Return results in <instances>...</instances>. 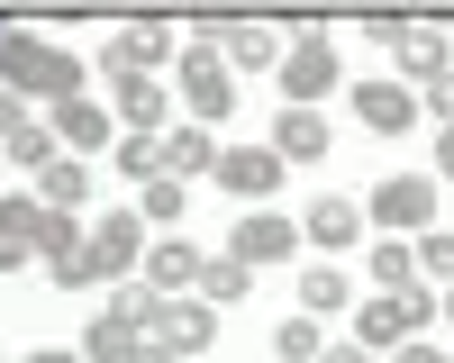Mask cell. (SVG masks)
I'll return each instance as SVG.
<instances>
[{"instance_id": "obj_1", "label": "cell", "mask_w": 454, "mask_h": 363, "mask_svg": "<svg viewBox=\"0 0 454 363\" xmlns=\"http://www.w3.org/2000/svg\"><path fill=\"white\" fill-rule=\"evenodd\" d=\"M0 91H19V100H46V109H64V100H82V55H64L55 36H0Z\"/></svg>"}, {"instance_id": "obj_2", "label": "cell", "mask_w": 454, "mask_h": 363, "mask_svg": "<svg viewBox=\"0 0 454 363\" xmlns=\"http://www.w3.org/2000/svg\"><path fill=\"white\" fill-rule=\"evenodd\" d=\"M182 109H192L200 127H218L227 109H237V73H227V55L209 46V36H192V46H182Z\"/></svg>"}, {"instance_id": "obj_3", "label": "cell", "mask_w": 454, "mask_h": 363, "mask_svg": "<svg viewBox=\"0 0 454 363\" xmlns=\"http://www.w3.org/2000/svg\"><path fill=\"white\" fill-rule=\"evenodd\" d=\"M336 91V46L318 27H300L291 36V55H282V109H309V100H327Z\"/></svg>"}, {"instance_id": "obj_4", "label": "cell", "mask_w": 454, "mask_h": 363, "mask_svg": "<svg viewBox=\"0 0 454 363\" xmlns=\"http://www.w3.org/2000/svg\"><path fill=\"white\" fill-rule=\"evenodd\" d=\"M372 228H436V182L427 173H391V182H372Z\"/></svg>"}, {"instance_id": "obj_5", "label": "cell", "mask_w": 454, "mask_h": 363, "mask_svg": "<svg viewBox=\"0 0 454 363\" xmlns=\"http://www.w3.org/2000/svg\"><path fill=\"white\" fill-rule=\"evenodd\" d=\"M282 155L273 145H218V191H237V200H273L282 191Z\"/></svg>"}, {"instance_id": "obj_6", "label": "cell", "mask_w": 454, "mask_h": 363, "mask_svg": "<svg viewBox=\"0 0 454 363\" xmlns=\"http://www.w3.org/2000/svg\"><path fill=\"white\" fill-rule=\"evenodd\" d=\"M36 254H46V273H55L64 290H82V282H100V254H91V236L73 228V218H46V236H36Z\"/></svg>"}, {"instance_id": "obj_7", "label": "cell", "mask_w": 454, "mask_h": 363, "mask_svg": "<svg viewBox=\"0 0 454 363\" xmlns=\"http://www.w3.org/2000/svg\"><path fill=\"white\" fill-rule=\"evenodd\" d=\"M227 254H237L246 273H254V264H291V254H300V228H291V218H273V209H254L246 228L227 236Z\"/></svg>"}, {"instance_id": "obj_8", "label": "cell", "mask_w": 454, "mask_h": 363, "mask_svg": "<svg viewBox=\"0 0 454 363\" xmlns=\"http://www.w3.org/2000/svg\"><path fill=\"white\" fill-rule=\"evenodd\" d=\"M164 55H173V27H164V19H137L128 36H109V46H100V64L119 73V82H137V73L164 64Z\"/></svg>"}, {"instance_id": "obj_9", "label": "cell", "mask_w": 454, "mask_h": 363, "mask_svg": "<svg viewBox=\"0 0 454 363\" xmlns=\"http://www.w3.org/2000/svg\"><path fill=\"white\" fill-rule=\"evenodd\" d=\"M128 136H164V119H173V91L155 82V73H137V82H119V109H109Z\"/></svg>"}, {"instance_id": "obj_10", "label": "cell", "mask_w": 454, "mask_h": 363, "mask_svg": "<svg viewBox=\"0 0 454 363\" xmlns=\"http://www.w3.org/2000/svg\"><path fill=\"white\" fill-rule=\"evenodd\" d=\"M209 336H218V309L209 300H164V327H155L164 354H209Z\"/></svg>"}, {"instance_id": "obj_11", "label": "cell", "mask_w": 454, "mask_h": 363, "mask_svg": "<svg viewBox=\"0 0 454 363\" xmlns=\"http://www.w3.org/2000/svg\"><path fill=\"white\" fill-rule=\"evenodd\" d=\"M46 127H55V145L64 155H91V145H109V109H91V100H64V109H46Z\"/></svg>"}, {"instance_id": "obj_12", "label": "cell", "mask_w": 454, "mask_h": 363, "mask_svg": "<svg viewBox=\"0 0 454 363\" xmlns=\"http://www.w3.org/2000/svg\"><path fill=\"white\" fill-rule=\"evenodd\" d=\"M137 245H145V218H137V209H109V218H100V236H91L100 273H119V282L137 273Z\"/></svg>"}, {"instance_id": "obj_13", "label": "cell", "mask_w": 454, "mask_h": 363, "mask_svg": "<svg viewBox=\"0 0 454 363\" xmlns=\"http://www.w3.org/2000/svg\"><path fill=\"white\" fill-rule=\"evenodd\" d=\"M36 200H46V218H73V209L91 200V164L82 155H55L46 173H36Z\"/></svg>"}, {"instance_id": "obj_14", "label": "cell", "mask_w": 454, "mask_h": 363, "mask_svg": "<svg viewBox=\"0 0 454 363\" xmlns=\"http://www.w3.org/2000/svg\"><path fill=\"white\" fill-rule=\"evenodd\" d=\"M209 36H227V73L237 64H282V36L263 19H209Z\"/></svg>"}, {"instance_id": "obj_15", "label": "cell", "mask_w": 454, "mask_h": 363, "mask_svg": "<svg viewBox=\"0 0 454 363\" xmlns=\"http://www.w3.org/2000/svg\"><path fill=\"white\" fill-rule=\"evenodd\" d=\"M273 155L282 164H318L327 155V119H318V109H282V119H273Z\"/></svg>"}, {"instance_id": "obj_16", "label": "cell", "mask_w": 454, "mask_h": 363, "mask_svg": "<svg viewBox=\"0 0 454 363\" xmlns=\"http://www.w3.org/2000/svg\"><path fill=\"white\" fill-rule=\"evenodd\" d=\"M355 109H364V127H372V136H400L409 119H419V100H409L400 82H355Z\"/></svg>"}, {"instance_id": "obj_17", "label": "cell", "mask_w": 454, "mask_h": 363, "mask_svg": "<svg viewBox=\"0 0 454 363\" xmlns=\"http://www.w3.org/2000/svg\"><path fill=\"white\" fill-rule=\"evenodd\" d=\"M155 145H164V173H173V182H192V173H218V136H209V127H164Z\"/></svg>"}, {"instance_id": "obj_18", "label": "cell", "mask_w": 454, "mask_h": 363, "mask_svg": "<svg viewBox=\"0 0 454 363\" xmlns=\"http://www.w3.org/2000/svg\"><path fill=\"white\" fill-rule=\"evenodd\" d=\"M182 282H200V245H182V236H164L155 254H145V290H155V300H173Z\"/></svg>"}, {"instance_id": "obj_19", "label": "cell", "mask_w": 454, "mask_h": 363, "mask_svg": "<svg viewBox=\"0 0 454 363\" xmlns=\"http://www.w3.org/2000/svg\"><path fill=\"white\" fill-rule=\"evenodd\" d=\"M300 236H309V245H355V236H364V209L327 191V200H309V218H300Z\"/></svg>"}, {"instance_id": "obj_20", "label": "cell", "mask_w": 454, "mask_h": 363, "mask_svg": "<svg viewBox=\"0 0 454 363\" xmlns=\"http://www.w3.org/2000/svg\"><path fill=\"white\" fill-rule=\"evenodd\" d=\"M137 345H145V336H137V327H128L119 309H100V318L82 327V363H128Z\"/></svg>"}, {"instance_id": "obj_21", "label": "cell", "mask_w": 454, "mask_h": 363, "mask_svg": "<svg viewBox=\"0 0 454 363\" xmlns=\"http://www.w3.org/2000/svg\"><path fill=\"white\" fill-rule=\"evenodd\" d=\"M0 155H10V164H27V173H46L64 145H55V127H46V119H19L10 136H0Z\"/></svg>"}, {"instance_id": "obj_22", "label": "cell", "mask_w": 454, "mask_h": 363, "mask_svg": "<svg viewBox=\"0 0 454 363\" xmlns=\"http://www.w3.org/2000/svg\"><path fill=\"white\" fill-rule=\"evenodd\" d=\"M246 282H254V273H246V264H237V254H227V245H218V254H200V300H209V309L246 300Z\"/></svg>"}, {"instance_id": "obj_23", "label": "cell", "mask_w": 454, "mask_h": 363, "mask_svg": "<svg viewBox=\"0 0 454 363\" xmlns=\"http://www.w3.org/2000/svg\"><path fill=\"white\" fill-rule=\"evenodd\" d=\"M355 345L372 354V345H409V318H400V300H364V318H355Z\"/></svg>"}, {"instance_id": "obj_24", "label": "cell", "mask_w": 454, "mask_h": 363, "mask_svg": "<svg viewBox=\"0 0 454 363\" xmlns=\"http://www.w3.org/2000/svg\"><path fill=\"white\" fill-rule=\"evenodd\" d=\"M400 64L419 73V82H436V73H454V55H445V36H436V27H409V36H400Z\"/></svg>"}, {"instance_id": "obj_25", "label": "cell", "mask_w": 454, "mask_h": 363, "mask_svg": "<svg viewBox=\"0 0 454 363\" xmlns=\"http://www.w3.org/2000/svg\"><path fill=\"white\" fill-rule=\"evenodd\" d=\"M300 309H309V318L346 309V273H336V264H309V273H300Z\"/></svg>"}, {"instance_id": "obj_26", "label": "cell", "mask_w": 454, "mask_h": 363, "mask_svg": "<svg viewBox=\"0 0 454 363\" xmlns=\"http://www.w3.org/2000/svg\"><path fill=\"white\" fill-rule=\"evenodd\" d=\"M273 354H282V363H318V354H327L318 318H282V327H273Z\"/></svg>"}, {"instance_id": "obj_27", "label": "cell", "mask_w": 454, "mask_h": 363, "mask_svg": "<svg viewBox=\"0 0 454 363\" xmlns=\"http://www.w3.org/2000/svg\"><path fill=\"white\" fill-rule=\"evenodd\" d=\"M409 254H419V264H427V290H436V282L454 290V228H427V236L409 245Z\"/></svg>"}, {"instance_id": "obj_28", "label": "cell", "mask_w": 454, "mask_h": 363, "mask_svg": "<svg viewBox=\"0 0 454 363\" xmlns=\"http://www.w3.org/2000/svg\"><path fill=\"white\" fill-rule=\"evenodd\" d=\"M372 282H382V290H409V282H419V254H409L400 236H391V245H372Z\"/></svg>"}, {"instance_id": "obj_29", "label": "cell", "mask_w": 454, "mask_h": 363, "mask_svg": "<svg viewBox=\"0 0 454 363\" xmlns=\"http://www.w3.org/2000/svg\"><path fill=\"white\" fill-rule=\"evenodd\" d=\"M137 218H155V228H173V218H182V182H173V173H155V182L137 191Z\"/></svg>"}, {"instance_id": "obj_30", "label": "cell", "mask_w": 454, "mask_h": 363, "mask_svg": "<svg viewBox=\"0 0 454 363\" xmlns=\"http://www.w3.org/2000/svg\"><path fill=\"white\" fill-rule=\"evenodd\" d=\"M119 173L155 182V173H164V145H155V136H119Z\"/></svg>"}, {"instance_id": "obj_31", "label": "cell", "mask_w": 454, "mask_h": 363, "mask_svg": "<svg viewBox=\"0 0 454 363\" xmlns=\"http://www.w3.org/2000/svg\"><path fill=\"white\" fill-rule=\"evenodd\" d=\"M400 300V318H409V336H419V327H436V290L427 282H409V290H391Z\"/></svg>"}, {"instance_id": "obj_32", "label": "cell", "mask_w": 454, "mask_h": 363, "mask_svg": "<svg viewBox=\"0 0 454 363\" xmlns=\"http://www.w3.org/2000/svg\"><path fill=\"white\" fill-rule=\"evenodd\" d=\"M427 109H436V119L454 127V73H436V82H427Z\"/></svg>"}, {"instance_id": "obj_33", "label": "cell", "mask_w": 454, "mask_h": 363, "mask_svg": "<svg viewBox=\"0 0 454 363\" xmlns=\"http://www.w3.org/2000/svg\"><path fill=\"white\" fill-rule=\"evenodd\" d=\"M19 119H27V100H19V91H0V136H10Z\"/></svg>"}, {"instance_id": "obj_34", "label": "cell", "mask_w": 454, "mask_h": 363, "mask_svg": "<svg viewBox=\"0 0 454 363\" xmlns=\"http://www.w3.org/2000/svg\"><path fill=\"white\" fill-rule=\"evenodd\" d=\"M400 363H454V354H436V345H419V336H409V345H400Z\"/></svg>"}, {"instance_id": "obj_35", "label": "cell", "mask_w": 454, "mask_h": 363, "mask_svg": "<svg viewBox=\"0 0 454 363\" xmlns=\"http://www.w3.org/2000/svg\"><path fill=\"white\" fill-rule=\"evenodd\" d=\"M318 363H372V354H364V345H327Z\"/></svg>"}, {"instance_id": "obj_36", "label": "cell", "mask_w": 454, "mask_h": 363, "mask_svg": "<svg viewBox=\"0 0 454 363\" xmlns=\"http://www.w3.org/2000/svg\"><path fill=\"white\" fill-rule=\"evenodd\" d=\"M128 363H173V354H164V345H155V336H145V345H137V354H128Z\"/></svg>"}, {"instance_id": "obj_37", "label": "cell", "mask_w": 454, "mask_h": 363, "mask_svg": "<svg viewBox=\"0 0 454 363\" xmlns=\"http://www.w3.org/2000/svg\"><path fill=\"white\" fill-rule=\"evenodd\" d=\"M436 164H445V173H454V127H436Z\"/></svg>"}, {"instance_id": "obj_38", "label": "cell", "mask_w": 454, "mask_h": 363, "mask_svg": "<svg viewBox=\"0 0 454 363\" xmlns=\"http://www.w3.org/2000/svg\"><path fill=\"white\" fill-rule=\"evenodd\" d=\"M27 363H82V354H64V345H46V354H27Z\"/></svg>"}, {"instance_id": "obj_39", "label": "cell", "mask_w": 454, "mask_h": 363, "mask_svg": "<svg viewBox=\"0 0 454 363\" xmlns=\"http://www.w3.org/2000/svg\"><path fill=\"white\" fill-rule=\"evenodd\" d=\"M445 318H454V290H445Z\"/></svg>"}, {"instance_id": "obj_40", "label": "cell", "mask_w": 454, "mask_h": 363, "mask_svg": "<svg viewBox=\"0 0 454 363\" xmlns=\"http://www.w3.org/2000/svg\"><path fill=\"white\" fill-rule=\"evenodd\" d=\"M0 36H10V19H0Z\"/></svg>"}]
</instances>
